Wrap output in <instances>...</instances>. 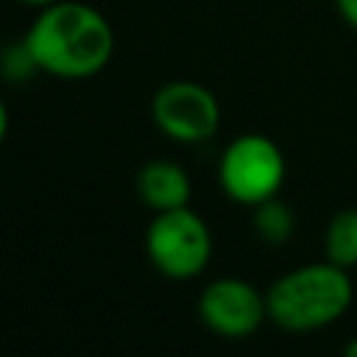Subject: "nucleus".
I'll use <instances>...</instances> for the list:
<instances>
[{"label": "nucleus", "mask_w": 357, "mask_h": 357, "mask_svg": "<svg viewBox=\"0 0 357 357\" xmlns=\"http://www.w3.org/2000/svg\"><path fill=\"white\" fill-rule=\"evenodd\" d=\"M39 73L64 81H84L103 73L114 56V28L89 3L59 0L36 8L25 31Z\"/></svg>", "instance_id": "1"}, {"label": "nucleus", "mask_w": 357, "mask_h": 357, "mask_svg": "<svg viewBox=\"0 0 357 357\" xmlns=\"http://www.w3.org/2000/svg\"><path fill=\"white\" fill-rule=\"evenodd\" d=\"M354 301V284L346 268L324 259L296 265L265 290L268 321L284 332H318L340 321Z\"/></svg>", "instance_id": "2"}, {"label": "nucleus", "mask_w": 357, "mask_h": 357, "mask_svg": "<svg viewBox=\"0 0 357 357\" xmlns=\"http://www.w3.org/2000/svg\"><path fill=\"white\" fill-rule=\"evenodd\" d=\"M212 231L206 220L190 209L153 212V220L145 229V254L156 273L173 282H190L201 276L212 259Z\"/></svg>", "instance_id": "3"}, {"label": "nucleus", "mask_w": 357, "mask_h": 357, "mask_svg": "<svg viewBox=\"0 0 357 357\" xmlns=\"http://www.w3.org/2000/svg\"><path fill=\"white\" fill-rule=\"evenodd\" d=\"M287 176L282 148L257 131L234 137L218 159V184L229 201L257 206L279 195Z\"/></svg>", "instance_id": "4"}, {"label": "nucleus", "mask_w": 357, "mask_h": 357, "mask_svg": "<svg viewBox=\"0 0 357 357\" xmlns=\"http://www.w3.org/2000/svg\"><path fill=\"white\" fill-rule=\"evenodd\" d=\"M151 120L170 142L201 145L220 128V103L209 86L176 78L153 92Z\"/></svg>", "instance_id": "5"}, {"label": "nucleus", "mask_w": 357, "mask_h": 357, "mask_svg": "<svg viewBox=\"0 0 357 357\" xmlns=\"http://www.w3.org/2000/svg\"><path fill=\"white\" fill-rule=\"evenodd\" d=\"M198 318L218 337H251L268 321L265 293L240 276L212 279L198 296Z\"/></svg>", "instance_id": "6"}, {"label": "nucleus", "mask_w": 357, "mask_h": 357, "mask_svg": "<svg viewBox=\"0 0 357 357\" xmlns=\"http://www.w3.org/2000/svg\"><path fill=\"white\" fill-rule=\"evenodd\" d=\"M139 201L151 212H167L178 206H190L192 181L190 173L173 159H151L137 170L134 178Z\"/></svg>", "instance_id": "7"}, {"label": "nucleus", "mask_w": 357, "mask_h": 357, "mask_svg": "<svg viewBox=\"0 0 357 357\" xmlns=\"http://www.w3.org/2000/svg\"><path fill=\"white\" fill-rule=\"evenodd\" d=\"M324 254L340 268L357 265V209H340L324 229Z\"/></svg>", "instance_id": "8"}, {"label": "nucleus", "mask_w": 357, "mask_h": 357, "mask_svg": "<svg viewBox=\"0 0 357 357\" xmlns=\"http://www.w3.org/2000/svg\"><path fill=\"white\" fill-rule=\"evenodd\" d=\"M251 212H254L251 215L254 231H257V237L265 245H273L276 248V245H284L293 237V231H296V215H293V209L279 195H273V198L251 206Z\"/></svg>", "instance_id": "9"}, {"label": "nucleus", "mask_w": 357, "mask_h": 357, "mask_svg": "<svg viewBox=\"0 0 357 357\" xmlns=\"http://www.w3.org/2000/svg\"><path fill=\"white\" fill-rule=\"evenodd\" d=\"M36 73H39V64H36L31 47L25 45V39L3 45L0 75H3L8 84H25V81H31Z\"/></svg>", "instance_id": "10"}, {"label": "nucleus", "mask_w": 357, "mask_h": 357, "mask_svg": "<svg viewBox=\"0 0 357 357\" xmlns=\"http://www.w3.org/2000/svg\"><path fill=\"white\" fill-rule=\"evenodd\" d=\"M335 8L340 14V20L357 31V0H335Z\"/></svg>", "instance_id": "11"}, {"label": "nucleus", "mask_w": 357, "mask_h": 357, "mask_svg": "<svg viewBox=\"0 0 357 357\" xmlns=\"http://www.w3.org/2000/svg\"><path fill=\"white\" fill-rule=\"evenodd\" d=\"M6 134H8V106H6V100L0 98V145H3Z\"/></svg>", "instance_id": "12"}, {"label": "nucleus", "mask_w": 357, "mask_h": 357, "mask_svg": "<svg viewBox=\"0 0 357 357\" xmlns=\"http://www.w3.org/2000/svg\"><path fill=\"white\" fill-rule=\"evenodd\" d=\"M17 3L31 6V8H45V6H53V3H59V0H17Z\"/></svg>", "instance_id": "13"}, {"label": "nucleus", "mask_w": 357, "mask_h": 357, "mask_svg": "<svg viewBox=\"0 0 357 357\" xmlns=\"http://www.w3.org/2000/svg\"><path fill=\"white\" fill-rule=\"evenodd\" d=\"M343 354H346V357H357V335L343 346Z\"/></svg>", "instance_id": "14"}, {"label": "nucleus", "mask_w": 357, "mask_h": 357, "mask_svg": "<svg viewBox=\"0 0 357 357\" xmlns=\"http://www.w3.org/2000/svg\"><path fill=\"white\" fill-rule=\"evenodd\" d=\"M0 61H3V45H0Z\"/></svg>", "instance_id": "15"}]
</instances>
